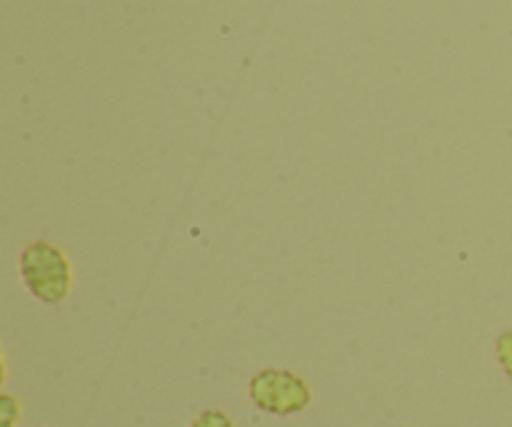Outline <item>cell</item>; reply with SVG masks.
Wrapping results in <instances>:
<instances>
[{"mask_svg": "<svg viewBox=\"0 0 512 427\" xmlns=\"http://www.w3.org/2000/svg\"><path fill=\"white\" fill-rule=\"evenodd\" d=\"M495 355H498V363L503 368V373L512 380V330L503 333L495 343Z\"/></svg>", "mask_w": 512, "mask_h": 427, "instance_id": "cell-3", "label": "cell"}, {"mask_svg": "<svg viewBox=\"0 0 512 427\" xmlns=\"http://www.w3.org/2000/svg\"><path fill=\"white\" fill-rule=\"evenodd\" d=\"M248 393L260 413L278 415V418L303 413L310 405V400H313L310 385L305 383L300 375L280 368L260 370V373L250 380Z\"/></svg>", "mask_w": 512, "mask_h": 427, "instance_id": "cell-2", "label": "cell"}, {"mask_svg": "<svg viewBox=\"0 0 512 427\" xmlns=\"http://www.w3.org/2000/svg\"><path fill=\"white\" fill-rule=\"evenodd\" d=\"M18 415H20V405L15 403V398H10V395H3V418H5L3 427H13Z\"/></svg>", "mask_w": 512, "mask_h": 427, "instance_id": "cell-5", "label": "cell"}, {"mask_svg": "<svg viewBox=\"0 0 512 427\" xmlns=\"http://www.w3.org/2000/svg\"><path fill=\"white\" fill-rule=\"evenodd\" d=\"M20 280L35 300L45 305H58L73 293V265L58 245L48 240H35L20 253Z\"/></svg>", "mask_w": 512, "mask_h": 427, "instance_id": "cell-1", "label": "cell"}, {"mask_svg": "<svg viewBox=\"0 0 512 427\" xmlns=\"http://www.w3.org/2000/svg\"><path fill=\"white\" fill-rule=\"evenodd\" d=\"M190 427H235V425L233 420H230L225 413H220V410H205V413H200L198 418L193 420V425Z\"/></svg>", "mask_w": 512, "mask_h": 427, "instance_id": "cell-4", "label": "cell"}]
</instances>
